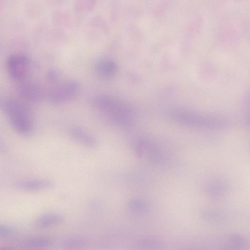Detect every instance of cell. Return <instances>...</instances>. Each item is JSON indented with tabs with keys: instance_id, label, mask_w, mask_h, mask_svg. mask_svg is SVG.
I'll list each match as a JSON object with an SVG mask.
<instances>
[{
	"instance_id": "cell-1",
	"label": "cell",
	"mask_w": 250,
	"mask_h": 250,
	"mask_svg": "<svg viewBox=\"0 0 250 250\" xmlns=\"http://www.w3.org/2000/svg\"><path fill=\"white\" fill-rule=\"evenodd\" d=\"M94 104L99 111L114 125L128 127L132 122L133 112L128 105L107 96L96 98Z\"/></svg>"
},
{
	"instance_id": "cell-2",
	"label": "cell",
	"mask_w": 250,
	"mask_h": 250,
	"mask_svg": "<svg viewBox=\"0 0 250 250\" xmlns=\"http://www.w3.org/2000/svg\"><path fill=\"white\" fill-rule=\"evenodd\" d=\"M0 107L17 132L21 135H27L31 132L32 121L27 110L22 104L15 101L8 100L0 102Z\"/></svg>"
},
{
	"instance_id": "cell-3",
	"label": "cell",
	"mask_w": 250,
	"mask_h": 250,
	"mask_svg": "<svg viewBox=\"0 0 250 250\" xmlns=\"http://www.w3.org/2000/svg\"><path fill=\"white\" fill-rule=\"evenodd\" d=\"M7 68L9 74L16 80H21L26 75L29 62L26 57L21 54L10 56L7 61Z\"/></svg>"
},
{
	"instance_id": "cell-4",
	"label": "cell",
	"mask_w": 250,
	"mask_h": 250,
	"mask_svg": "<svg viewBox=\"0 0 250 250\" xmlns=\"http://www.w3.org/2000/svg\"><path fill=\"white\" fill-rule=\"evenodd\" d=\"M15 187L20 189L28 191H40L51 188L52 182L44 178L24 179L16 181Z\"/></svg>"
},
{
	"instance_id": "cell-5",
	"label": "cell",
	"mask_w": 250,
	"mask_h": 250,
	"mask_svg": "<svg viewBox=\"0 0 250 250\" xmlns=\"http://www.w3.org/2000/svg\"><path fill=\"white\" fill-rule=\"evenodd\" d=\"M67 131L68 135L72 140L83 146L93 148L97 146L95 138L79 127H69Z\"/></svg>"
},
{
	"instance_id": "cell-6",
	"label": "cell",
	"mask_w": 250,
	"mask_h": 250,
	"mask_svg": "<svg viewBox=\"0 0 250 250\" xmlns=\"http://www.w3.org/2000/svg\"><path fill=\"white\" fill-rule=\"evenodd\" d=\"M63 218L60 215L47 213L38 216L33 222L35 227L39 229L48 228L61 223Z\"/></svg>"
},
{
	"instance_id": "cell-7",
	"label": "cell",
	"mask_w": 250,
	"mask_h": 250,
	"mask_svg": "<svg viewBox=\"0 0 250 250\" xmlns=\"http://www.w3.org/2000/svg\"><path fill=\"white\" fill-rule=\"evenodd\" d=\"M50 238L44 236H32L23 242L24 247L30 250H38L46 248L51 244Z\"/></svg>"
},
{
	"instance_id": "cell-8",
	"label": "cell",
	"mask_w": 250,
	"mask_h": 250,
	"mask_svg": "<svg viewBox=\"0 0 250 250\" xmlns=\"http://www.w3.org/2000/svg\"><path fill=\"white\" fill-rule=\"evenodd\" d=\"M96 70L104 76H108L114 73L116 66L114 62L107 60L99 61L96 64Z\"/></svg>"
},
{
	"instance_id": "cell-9",
	"label": "cell",
	"mask_w": 250,
	"mask_h": 250,
	"mask_svg": "<svg viewBox=\"0 0 250 250\" xmlns=\"http://www.w3.org/2000/svg\"><path fill=\"white\" fill-rule=\"evenodd\" d=\"M15 229L11 226L0 224V238H7L15 234Z\"/></svg>"
},
{
	"instance_id": "cell-10",
	"label": "cell",
	"mask_w": 250,
	"mask_h": 250,
	"mask_svg": "<svg viewBox=\"0 0 250 250\" xmlns=\"http://www.w3.org/2000/svg\"><path fill=\"white\" fill-rule=\"evenodd\" d=\"M0 250H12L8 247H0Z\"/></svg>"
}]
</instances>
